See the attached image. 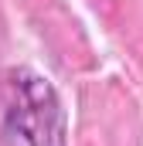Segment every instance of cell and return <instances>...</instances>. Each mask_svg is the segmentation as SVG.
<instances>
[{
	"label": "cell",
	"instance_id": "cell-1",
	"mask_svg": "<svg viewBox=\"0 0 143 146\" xmlns=\"http://www.w3.org/2000/svg\"><path fill=\"white\" fill-rule=\"evenodd\" d=\"M3 146H68L65 109L55 85L17 68L3 85Z\"/></svg>",
	"mask_w": 143,
	"mask_h": 146
}]
</instances>
